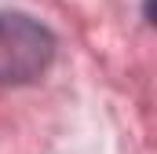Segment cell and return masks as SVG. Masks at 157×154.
I'll return each mask as SVG.
<instances>
[{
	"label": "cell",
	"mask_w": 157,
	"mask_h": 154,
	"mask_svg": "<svg viewBox=\"0 0 157 154\" xmlns=\"http://www.w3.org/2000/svg\"><path fill=\"white\" fill-rule=\"evenodd\" d=\"M55 55V37L29 15H0V84L37 81Z\"/></svg>",
	"instance_id": "1"
}]
</instances>
